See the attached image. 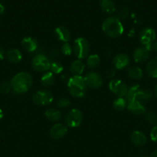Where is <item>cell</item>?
<instances>
[{
    "mask_svg": "<svg viewBox=\"0 0 157 157\" xmlns=\"http://www.w3.org/2000/svg\"><path fill=\"white\" fill-rule=\"evenodd\" d=\"M155 39V32L151 28H145L139 34V41L143 47L149 51L152 49V44Z\"/></svg>",
    "mask_w": 157,
    "mask_h": 157,
    "instance_id": "5b68a950",
    "label": "cell"
},
{
    "mask_svg": "<svg viewBox=\"0 0 157 157\" xmlns=\"http://www.w3.org/2000/svg\"><path fill=\"white\" fill-rule=\"evenodd\" d=\"M2 117H3V112H2V110L0 109V120L2 119Z\"/></svg>",
    "mask_w": 157,
    "mask_h": 157,
    "instance_id": "f35d334b",
    "label": "cell"
},
{
    "mask_svg": "<svg viewBox=\"0 0 157 157\" xmlns=\"http://www.w3.org/2000/svg\"><path fill=\"white\" fill-rule=\"evenodd\" d=\"M129 58L126 54H119L113 58V65L116 69L121 70L129 64Z\"/></svg>",
    "mask_w": 157,
    "mask_h": 157,
    "instance_id": "7c38bea8",
    "label": "cell"
},
{
    "mask_svg": "<svg viewBox=\"0 0 157 157\" xmlns=\"http://www.w3.org/2000/svg\"><path fill=\"white\" fill-rule=\"evenodd\" d=\"M84 81L86 84V87H89L92 89L99 88L103 84L102 77L96 72H89L84 77Z\"/></svg>",
    "mask_w": 157,
    "mask_h": 157,
    "instance_id": "8fae6325",
    "label": "cell"
},
{
    "mask_svg": "<svg viewBox=\"0 0 157 157\" xmlns=\"http://www.w3.org/2000/svg\"><path fill=\"white\" fill-rule=\"evenodd\" d=\"M22 45L27 52H33L36 50L38 43L36 40L32 37H25L22 41Z\"/></svg>",
    "mask_w": 157,
    "mask_h": 157,
    "instance_id": "ac0fdd59",
    "label": "cell"
},
{
    "mask_svg": "<svg viewBox=\"0 0 157 157\" xmlns=\"http://www.w3.org/2000/svg\"><path fill=\"white\" fill-rule=\"evenodd\" d=\"M66 133H67V128L62 124H55L50 130V136L55 140L63 137Z\"/></svg>",
    "mask_w": 157,
    "mask_h": 157,
    "instance_id": "9a60e30c",
    "label": "cell"
},
{
    "mask_svg": "<svg viewBox=\"0 0 157 157\" xmlns=\"http://www.w3.org/2000/svg\"><path fill=\"white\" fill-rule=\"evenodd\" d=\"M45 116L49 121L56 122L61 118V113L57 109L50 108L45 112Z\"/></svg>",
    "mask_w": 157,
    "mask_h": 157,
    "instance_id": "cb8c5ba5",
    "label": "cell"
},
{
    "mask_svg": "<svg viewBox=\"0 0 157 157\" xmlns=\"http://www.w3.org/2000/svg\"><path fill=\"white\" fill-rule=\"evenodd\" d=\"M34 103L39 106H46L53 101V95L47 90H38L32 97Z\"/></svg>",
    "mask_w": 157,
    "mask_h": 157,
    "instance_id": "30bf717a",
    "label": "cell"
},
{
    "mask_svg": "<svg viewBox=\"0 0 157 157\" xmlns=\"http://www.w3.org/2000/svg\"><path fill=\"white\" fill-rule=\"evenodd\" d=\"M150 157H157V150H155V151L153 152V153L151 154V156Z\"/></svg>",
    "mask_w": 157,
    "mask_h": 157,
    "instance_id": "74e56055",
    "label": "cell"
},
{
    "mask_svg": "<svg viewBox=\"0 0 157 157\" xmlns=\"http://www.w3.org/2000/svg\"><path fill=\"white\" fill-rule=\"evenodd\" d=\"M128 110L136 115L143 114L146 112V107L142 104L141 101H132L127 102Z\"/></svg>",
    "mask_w": 157,
    "mask_h": 157,
    "instance_id": "4fadbf2b",
    "label": "cell"
},
{
    "mask_svg": "<svg viewBox=\"0 0 157 157\" xmlns=\"http://www.w3.org/2000/svg\"><path fill=\"white\" fill-rule=\"evenodd\" d=\"M68 89L72 96L75 98H83L86 90V84L82 76L74 75L70 78L67 83Z\"/></svg>",
    "mask_w": 157,
    "mask_h": 157,
    "instance_id": "3957f363",
    "label": "cell"
},
{
    "mask_svg": "<svg viewBox=\"0 0 157 157\" xmlns=\"http://www.w3.org/2000/svg\"><path fill=\"white\" fill-rule=\"evenodd\" d=\"M152 50H153V51H155V52H157V41H156V42L154 43L153 44H152Z\"/></svg>",
    "mask_w": 157,
    "mask_h": 157,
    "instance_id": "8d00e7d4",
    "label": "cell"
},
{
    "mask_svg": "<svg viewBox=\"0 0 157 157\" xmlns=\"http://www.w3.org/2000/svg\"><path fill=\"white\" fill-rule=\"evenodd\" d=\"M49 69L52 74H60L63 71V66L58 62H52Z\"/></svg>",
    "mask_w": 157,
    "mask_h": 157,
    "instance_id": "83f0119b",
    "label": "cell"
},
{
    "mask_svg": "<svg viewBox=\"0 0 157 157\" xmlns=\"http://www.w3.org/2000/svg\"><path fill=\"white\" fill-rule=\"evenodd\" d=\"M100 7L108 14H112L115 11V4L112 0H100Z\"/></svg>",
    "mask_w": 157,
    "mask_h": 157,
    "instance_id": "7402d4cb",
    "label": "cell"
},
{
    "mask_svg": "<svg viewBox=\"0 0 157 157\" xmlns=\"http://www.w3.org/2000/svg\"><path fill=\"white\" fill-rule=\"evenodd\" d=\"M127 74L129 78L133 80H140L143 76V71L139 67H131L128 69Z\"/></svg>",
    "mask_w": 157,
    "mask_h": 157,
    "instance_id": "603a6c76",
    "label": "cell"
},
{
    "mask_svg": "<svg viewBox=\"0 0 157 157\" xmlns=\"http://www.w3.org/2000/svg\"><path fill=\"white\" fill-rule=\"evenodd\" d=\"M152 96V92L146 88H142L139 84H134L128 89L126 95L127 102L132 101H146L150 99Z\"/></svg>",
    "mask_w": 157,
    "mask_h": 157,
    "instance_id": "277c9868",
    "label": "cell"
},
{
    "mask_svg": "<svg viewBox=\"0 0 157 157\" xmlns=\"http://www.w3.org/2000/svg\"><path fill=\"white\" fill-rule=\"evenodd\" d=\"M65 121L68 127H72V128L78 127L83 121L82 112L78 109H72L69 110L65 117Z\"/></svg>",
    "mask_w": 157,
    "mask_h": 157,
    "instance_id": "ba28073f",
    "label": "cell"
},
{
    "mask_svg": "<svg viewBox=\"0 0 157 157\" xmlns=\"http://www.w3.org/2000/svg\"><path fill=\"white\" fill-rule=\"evenodd\" d=\"M32 84V78L27 72H20L12 78L11 86L16 94H23L30 89Z\"/></svg>",
    "mask_w": 157,
    "mask_h": 157,
    "instance_id": "6da1fadb",
    "label": "cell"
},
{
    "mask_svg": "<svg viewBox=\"0 0 157 157\" xmlns=\"http://www.w3.org/2000/svg\"><path fill=\"white\" fill-rule=\"evenodd\" d=\"M54 75L51 71L46 72L42 75L41 78V82L45 87H50L54 83Z\"/></svg>",
    "mask_w": 157,
    "mask_h": 157,
    "instance_id": "d4e9b609",
    "label": "cell"
},
{
    "mask_svg": "<svg viewBox=\"0 0 157 157\" xmlns=\"http://www.w3.org/2000/svg\"><path fill=\"white\" fill-rule=\"evenodd\" d=\"M85 69V64L80 60H75L70 66V71L76 76H81Z\"/></svg>",
    "mask_w": 157,
    "mask_h": 157,
    "instance_id": "ffe728a7",
    "label": "cell"
},
{
    "mask_svg": "<svg viewBox=\"0 0 157 157\" xmlns=\"http://www.w3.org/2000/svg\"><path fill=\"white\" fill-rule=\"evenodd\" d=\"M155 96L157 98V85L155 87Z\"/></svg>",
    "mask_w": 157,
    "mask_h": 157,
    "instance_id": "ab89813d",
    "label": "cell"
},
{
    "mask_svg": "<svg viewBox=\"0 0 157 157\" xmlns=\"http://www.w3.org/2000/svg\"><path fill=\"white\" fill-rule=\"evenodd\" d=\"M50 64L51 62L47 57L42 54L35 55L32 61V68L38 72L47 71L50 68Z\"/></svg>",
    "mask_w": 157,
    "mask_h": 157,
    "instance_id": "52a82bcc",
    "label": "cell"
},
{
    "mask_svg": "<svg viewBox=\"0 0 157 157\" xmlns=\"http://www.w3.org/2000/svg\"><path fill=\"white\" fill-rule=\"evenodd\" d=\"M89 52V44L84 38H78L74 41V52L78 59L85 58Z\"/></svg>",
    "mask_w": 157,
    "mask_h": 157,
    "instance_id": "8992f818",
    "label": "cell"
},
{
    "mask_svg": "<svg viewBox=\"0 0 157 157\" xmlns=\"http://www.w3.org/2000/svg\"><path fill=\"white\" fill-rule=\"evenodd\" d=\"M102 29L110 38H118L123 33L124 30L120 20L115 17H109L105 19L102 24Z\"/></svg>",
    "mask_w": 157,
    "mask_h": 157,
    "instance_id": "7a4b0ae2",
    "label": "cell"
},
{
    "mask_svg": "<svg viewBox=\"0 0 157 157\" xmlns=\"http://www.w3.org/2000/svg\"><path fill=\"white\" fill-rule=\"evenodd\" d=\"M54 32H55L56 38L60 41H64L65 43L68 42L70 39V32H69V29L65 26H58L55 29Z\"/></svg>",
    "mask_w": 157,
    "mask_h": 157,
    "instance_id": "2e32d148",
    "label": "cell"
},
{
    "mask_svg": "<svg viewBox=\"0 0 157 157\" xmlns=\"http://www.w3.org/2000/svg\"><path fill=\"white\" fill-rule=\"evenodd\" d=\"M142 157H146V156H142Z\"/></svg>",
    "mask_w": 157,
    "mask_h": 157,
    "instance_id": "60d3db41",
    "label": "cell"
},
{
    "mask_svg": "<svg viewBox=\"0 0 157 157\" xmlns=\"http://www.w3.org/2000/svg\"><path fill=\"white\" fill-rule=\"evenodd\" d=\"M6 58L10 62L17 64V63L20 62L22 59V55L19 50L13 48L8 51L7 53H6Z\"/></svg>",
    "mask_w": 157,
    "mask_h": 157,
    "instance_id": "d6986e66",
    "label": "cell"
},
{
    "mask_svg": "<svg viewBox=\"0 0 157 157\" xmlns=\"http://www.w3.org/2000/svg\"><path fill=\"white\" fill-rule=\"evenodd\" d=\"M109 90L119 98L126 97L129 89L123 81L118 79L111 80L109 84Z\"/></svg>",
    "mask_w": 157,
    "mask_h": 157,
    "instance_id": "9c48e42d",
    "label": "cell"
},
{
    "mask_svg": "<svg viewBox=\"0 0 157 157\" xmlns=\"http://www.w3.org/2000/svg\"><path fill=\"white\" fill-rule=\"evenodd\" d=\"M56 104L58 107L65 108V107H67L70 105V101L67 98H60L58 100Z\"/></svg>",
    "mask_w": 157,
    "mask_h": 157,
    "instance_id": "1f68e13d",
    "label": "cell"
},
{
    "mask_svg": "<svg viewBox=\"0 0 157 157\" xmlns=\"http://www.w3.org/2000/svg\"><path fill=\"white\" fill-rule=\"evenodd\" d=\"M100 62V58L98 55H89L87 59V65L91 68L97 67Z\"/></svg>",
    "mask_w": 157,
    "mask_h": 157,
    "instance_id": "4316f807",
    "label": "cell"
},
{
    "mask_svg": "<svg viewBox=\"0 0 157 157\" xmlns=\"http://www.w3.org/2000/svg\"><path fill=\"white\" fill-rule=\"evenodd\" d=\"M129 15V10L126 7H121L119 9L118 12H117V16L118 18H122V19H124Z\"/></svg>",
    "mask_w": 157,
    "mask_h": 157,
    "instance_id": "f546056e",
    "label": "cell"
},
{
    "mask_svg": "<svg viewBox=\"0 0 157 157\" xmlns=\"http://www.w3.org/2000/svg\"><path fill=\"white\" fill-rule=\"evenodd\" d=\"M4 12H5L4 6H3L2 4H1V3H0V15H2V14L4 13Z\"/></svg>",
    "mask_w": 157,
    "mask_h": 157,
    "instance_id": "d590c367",
    "label": "cell"
},
{
    "mask_svg": "<svg viewBox=\"0 0 157 157\" xmlns=\"http://www.w3.org/2000/svg\"><path fill=\"white\" fill-rule=\"evenodd\" d=\"M5 57V52L3 49L0 47V60H2Z\"/></svg>",
    "mask_w": 157,
    "mask_h": 157,
    "instance_id": "e575fe53",
    "label": "cell"
},
{
    "mask_svg": "<svg viewBox=\"0 0 157 157\" xmlns=\"http://www.w3.org/2000/svg\"><path fill=\"white\" fill-rule=\"evenodd\" d=\"M11 89H12V86H11V84H9V83H3V84L0 85V92L1 93H9Z\"/></svg>",
    "mask_w": 157,
    "mask_h": 157,
    "instance_id": "d6a6232c",
    "label": "cell"
},
{
    "mask_svg": "<svg viewBox=\"0 0 157 157\" xmlns=\"http://www.w3.org/2000/svg\"><path fill=\"white\" fill-rule=\"evenodd\" d=\"M146 119L151 124H155L157 122V116L152 111H149L146 113Z\"/></svg>",
    "mask_w": 157,
    "mask_h": 157,
    "instance_id": "f1b7e54d",
    "label": "cell"
},
{
    "mask_svg": "<svg viewBox=\"0 0 157 157\" xmlns=\"http://www.w3.org/2000/svg\"><path fill=\"white\" fill-rule=\"evenodd\" d=\"M130 137L132 142L137 147H143L146 144V141H147L146 135L138 130L132 132L131 133Z\"/></svg>",
    "mask_w": 157,
    "mask_h": 157,
    "instance_id": "e0dca14e",
    "label": "cell"
},
{
    "mask_svg": "<svg viewBox=\"0 0 157 157\" xmlns=\"http://www.w3.org/2000/svg\"><path fill=\"white\" fill-rule=\"evenodd\" d=\"M113 107L116 110H123L127 107V101L123 98H118L113 101Z\"/></svg>",
    "mask_w": 157,
    "mask_h": 157,
    "instance_id": "484cf974",
    "label": "cell"
},
{
    "mask_svg": "<svg viewBox=\"0 0 157 157\" xmlns=\"http://www.w3.org/2000/svg\"><path fill=\"white\" fill-rule=\"evenodd\" d=\"M150 138L153 142L157 143V125H155L151 130Z\"/></svg>",
    "mask_w": 157,
    "mask_h": 157,
    "instance_id": "836d02e7",
    "label": "cell"
},
{
    "mask_svg": "<svg viewBox=\"0 0 157 157\" xmlns=\"http://www.w3.org/2000/svg\"><path fill=\"white\" fill-rule=\"evenodd\" d=\"M149 51L145 47L137 48L133 53V58L136 63H143L149 58Z\"/></svg>",
    "mask_w": 157,
    "mask_h": 157,
    "instance_id": "5bb4252c",
    "label": "cell"
},
{
    "mask_svg": "<svg viewBox=\"0 0 157 157\" xmlns=\"http://www.w3.org/2000/svg\"><path fill=\"white\" fill-rule=\"evenodd\" d=\"M62 53L65 55H70L72 52V48L69 43L66 42L62 44L61 48Z\"/></svg>",
    "mask_w": 157,
    "mask_h": 157,
    "instance_id": "4dcf8cb0",
    "label": "cell"
},
{
    "mask_svg": "<svg viewBox=\"0 0 157 157\" xmlns=\"http://www.w3.org/2000/svg\"><path fill=\"white\" fill-rule=\"evenodd\" d=\"M146 72L150 77L157 78V57L152 58L147 64Z\"/></svg>",
    "mask_w": 157,
    "mask_h": 157,
    "instance_id": "44dd1931",
    "label": "cell"
}]
</instances>
